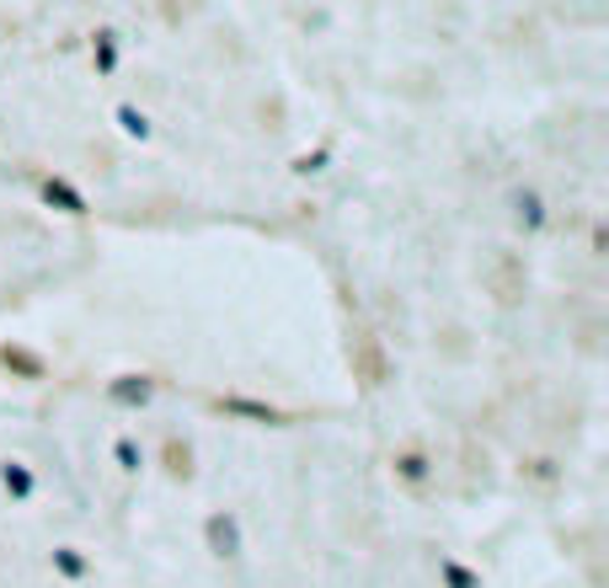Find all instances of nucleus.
I'll return each mask as SVG.
<instances>
[{"label": "nucleus", "mask_w": 609, "mask_h": 588, "mask_svg": "<svg viewBox=\"0 0 609 588\" xmlns=\"http://www.w3.org/2000/svg\"><path fill=\"white\" fill-rule=\"evenodd\" d=\"M0 482L11 498H33V471L27 465H0Z\"/></svg>", "instance_id": "f03ea898"}, {"label": "nucleus", "mask_w": 609, "mask_h": 588, "mask_svg": "<svg viewBox=\"0 0 609 588\" xmlns=\"http://www.w3.org/2000/svg\"><path fill=\"white\" fill-rule=\"evenodd\" d=\"M119 465L123 471H139V450H134L128 439H119Z\"/></svg>", "instance_id": "9b49d317"}, {"label": "nucleus", "mask_w": 609, "mask_h": 588, "mask_svg": "<svg viewBox=\"0 0 609 588\" xmlns=\"http://www.w3.org/2000/svg\"><path fill=\"white\" fill-rule=\"evenodd\" d=\"M439 573H444V584H449V588H482L476 578H471V573H465V567H460V562H444Z\"/></svg>", "instance_id": "0eeeda50"}, {"label": "nucleus", "mask_w": 609, "mask_h": 588, "mask_svg": "<svg viewBox=\"0 0 609 588\" xmlns=\"http://www.w3.org/2000/svg\"><path fill=\"white\" fill-rule=\"evenodd\" d=\"M119 124H123V134H134V139H145V134H150L145 113H134V108H119Z\"/></svg>", "instance_id": "423d86ee"}, {"label": "nucleus", "mask_w": 609, "mask_h": 588, "mask_svg": "<svg viewBox=\"0 0 609 588\" xmlns=\"http://www.w3.org/2000/svg\"><path fill=\"white\" fill-rule=\"evenodd\" d=\"M113 402H123V407H145V402H150V380H119V385H113Z\"/></svg>", "instance_id": "7ed1b4c3"}, {"label": "nucleus", "mask_w": 609, "mask_h": 588, "mask_svg": "<svg viewBox=\"0 0 609 588\" xmlns=\"http://www.w3.org/2000/svg\"><path fill=\"white\" fill-rule=\"evenodd\" d=\"M519 219H525V225H540V199H534V193H519Z\"/></svg>", "instance_id": "1a4fd4ad"}, {"label": "nucleus", "mask_w": 609, "mask_h": 588, "mask_svg": "<svg viewBox=\"0 0 609 588\" xmlns=\"http://www.w3.org/2000/svg\"><path fill=\"white\" fill-rule=\"evenodd\" d=\"M43 199H48V204H59L65 214H81L86 210V199L76 193V188H65V182H48V188H43Z\"/></svg>", "instance_id": "20e7f679"}, {"label": "nucleus", "mask_w": 609, "mask_h": 588, "mask_svg": "<svg viewBox=\"0 0 609 588\" xmlns=\"http://www.w3.org/2000/svg\"><path fill=\"white\" fill-rule=\"evenodd\" d=\"M225 407H230V412H241V418H262V422H273V418H279L273 407H262V402H241V396H230Z\"/></svg>", "instance_id": "39448f33"}, {"label": "nucleus", "mask_w": 609, "mask_h": 588, "mask_svg": "<svg viewBox=\"0 0 609 588\" xmlns=\"http://www.w3.org/2000/svg\"><path fill=\"white\" fill-rule=\"evenodd\" d=\"M203 535H208V551H214V556H241V519H236V513H214V519L203 524Z\"/></svg>", "instance_id": "f257e3e1"}, {"label": "nucleus", "mask_w": 609, "mask_h": 588, "mask_svg": "<svg viewBox=\"0 0 609 588\" xmlns=\"http://www.w3.org/2000/svg\"><path fill=\"white\" fill-rule=\"evenodd\" d=\"M402 476H406V482H422V476H428V461H422V455H406Z\"/></svg>", "instance_id": "9d476101"}, {"label": "nucleus", "mask_w": 609, "mask_h": 588, "mask_svg": "<svg viewBox=\"0 0 609 588\" xmlns=\"http://www.w3.org/2000/svg\"><path fill=\"white\" fill-rule=\"evenodd\" d=\"M54 562H59V573H65V578H81V573H86V562L76 556V551H54Z\"/></svg>", "instance_id": "6e6552de"}]
</instances>
